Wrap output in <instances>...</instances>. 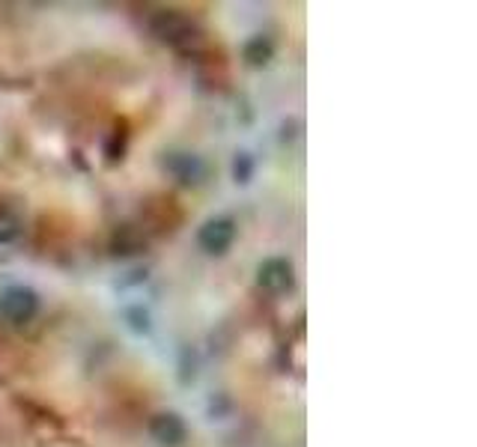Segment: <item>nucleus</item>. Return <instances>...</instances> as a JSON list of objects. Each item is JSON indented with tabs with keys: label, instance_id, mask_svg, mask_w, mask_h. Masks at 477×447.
<instances>
[{
	"label": "nucleus",
	"instance_id": "10",
	"mask_svg": "<svg viewBox=\"0 0 477 447\" xmlns=\"http://www.w3.org/2000/svg\"><path fill=\"white\" fill-rule=\"evenodd\" d=\"M251 176H254V158H251L248 153H239L236 162H233V180H236L239 185H248Z\"/></svg>",
	"mask_w": 477,
	"mask_h": 447
},
{
	"label": "nucleus",
	"instance_id": "6",
	"mask_svg": "<svg viewBox=\"0 0 477 447\" xmlns=\"http://www.w3.org/2000/svg\"><path fill=\"white\" fill-rule=\"evenodd\" d=\"M149 435H153V442H158L162 447H176L185 442V435H189V430H185V421L176 412H158L149 417Z\"/></svg>",
	"mask_w": 477,
	"mask_h": 447
},
{
	"label": "nucleus",
	"instance_id": "7",
	"mask_svg": "<svg viewBox=\"0 0 477 447\" xmlns=\"http://www.w3.org/2000/svg\"><path fill=\"white\" fill-rule=\"evenodd\" d=\"M110 248H114L117 257H135L140 250L146 248V236L140 227H132V224H123L117 232H114V241H110Z\"/></svg>",
	"mask_w": 477,
	"mask_h": 447
},
{
	"label": "nucleus",
	"instance_id": "8",
	"mask_svg": "<svg viewBox=\"0 0 477 447\" xmlns=\"http://www.w3.org/2000/svg\"><path fill=\"white\" fill-rule=\"evenodd\" d=\"M275 57V42L269 39V36H251V39L245 42V48H242V60L248 63V66H269V60Z\"/></svg>",
	"mask_w": 477,
	"mask_h": 447
},
{
	"label": "nucleus",
	"instance_id": "3",
	"mask_svg": "<svg viewBox=\"0 0 477 447\" xmlns=\"http://www.w3.org/2000/svg\"><path fill=\"white\" fill-rule=\"evenodd\" d=\"M257 284L263 286L266 293L284 295V293H289L296 286V268H293V263H289V259L272 257V259H266V263H260Z\"/></svg>",
	"mask_w": 477,
	"mask_h": 447
},
{
	"label": "nucleus",
	"instance_id": "11",
	"mask_svg": "<svg viewBox=\"0 0 477 447\" xmlns=\"http://www.w3.org/2000/svg\"><path fill=\"white\" fill-rule=\"evenodd\" d=\"M18 230H22V221H18V215L0 209V241H13L18 236Z\"/></svg>",
	"mask_w": 477,
	"mask_h": 447
},
{
	"label": "nucleus",
	"instance_id": "9",
	"mask_svg": "<svg viewBox=\"0 0 477 447\" xmlns=\"http://www.w3.org/2000/svg\"><path fill=\"white\" fill-rule=\"evenodd\" d=\"M126 146H128V126H126V123H117L114 135H110V141H108V146H105L108 162H110V164L123 162V158H126Z\"/></svg>",
	"mask_w": 477,
	"mask_h": 447
},
{
	"label": "nucleus",
	"instance_id": "1",
	"mask_svg": "<svg viewBox=\"0 0 477 447\" xmlns=\"http://www.w3.org/2000/svg\"><path fill=\"white\" fill-rule=\"evenodd\" d=\"M149 33L182 54H200L206 48V33L200 31V24L180 9H158L149 18Z\"/></svg>",
	"mask_w": 477,
	"mask_h": 447
},
{
	"label": "nucleus",
	"instance_id": "5",
	"mask_svg": "<svg viewBox=\"0 0 477 447\" xmlns=\"http://www.w3.org/2000/svg\"><path fill=\"white\" fill-rule=\"evenodd\" d=\"M162 167L180 185H200L206 176V164L194 153H164Z\"/></svg>",
	"mask_w": 477,
	"mask_h": 447
},
{
	"label": "nucleus",
	"instance_id": "4",
	"mask_svg": "<svg viewBox=\"0 0 477 447\" xmlns=\"http://www.w3.org/2000/svg\"><path fill=\"white\" fill-rule=\"evenodd\" d=\"M233 239H236V224H233V218H209L198 232V245L209 257L227 254Z\"/></svg>",
	"mask_w": 477,
	"mask_h": 447
},
{
	"label": "nucleus",
	"instance_id": "2",
	"mask_svg": "<svg viewBox=\"0 0 477 447\" xmlns=\"http://www.w3.org/2000/svg\"><path fill=\"white\" fill-rule=\"evenodd\" d=\"M36 313H40V295L31 286H6L0 293V322L27 325Z\"/></svg>",
	"mask_w": 477,
	"mask_h": 447
}]
</instances>
